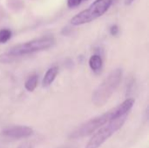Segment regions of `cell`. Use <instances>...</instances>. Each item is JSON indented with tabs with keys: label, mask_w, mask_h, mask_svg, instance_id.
Returning a JSON list of instances; mask_svg holds the SVG:
<instances>
[{
	"label": "cell",
	"mask_w": 149,
	"mask_h": 148,
	"mask_svg": "<svg viewBox=\"0 0 149 148\" xmlns=\"http://www.w3.org/2000/svg\"><path fill=\"white\" fill-rule=\"evenodd\" d=\"M127 116L120 117L116 120H113L106 123L104 126L100 127L98 131L93 135L86 148H99L107 140H108L114 133H116L126 121Z\"/></svg>",
	"instance_id": "cell-4"
},
{
	"label": "cell",
	"mask_w": 149,
	"mask_h": 148,
	"mask_svg": "<svg viewBox=\"0 0 149 148\" xmlns=\"http://www.w3.org/2000/svg\"><path fill=\"white\" fill-rule=\"evenodd\" d=\"M118 31H119V29H118V26H117V25H113V26L111 27V29H110V32H111V34H112L113 36L117 35Z\"/></svg>",
	"instance_id": "cell-13"
},
{
	"label": "cell",
	"mask_w": 149,
	"mask_h": 148,
	"mask_svg": "<svg viewBox=\"0 0 149 148\" xmlns=\"http://www.w3.org/2000/svg\"><path fill=\"white\" fill-rule=\"evenodd\" d=\"M121 79L122 70H113L93 92L92 97L93 103L96 106H103L118 88L121 82Z\"/></svg>",
	"instance_id": "cell-2"
},
{
	"label": "cell",
	"mask_w": 149,
	"mask_h": 148,
	"mask_svg": "<svg viewBox=\"0 0 149 148\" xmlns=\"http://www.w3.org/2000/svg\"><path fill=\"white\" fill-rule=\"evenodd\" d=\"M17 148H33V145L30 142H25L21 144Z\"/></svg>",
	"instance_id": "cell-14"
},
{
	"label": "cell",
	"mask_w": 149,
	"mask_h": 148,
	"mask_svg": "<svg viewBox=\"0 0 149 148\" xmlns=\"http://www.w3.org/2000/svg\"><path fill=\"white\" fill-rule=\"evenodd\" d=\"M113 0H95L87 9L75 15L70 23L72 25H80L90 23L105 14L110 8Z\"/></svg>",
	"instance_id": "cell-3"
},
{
	"label": "cell",
	"mask_w": 149,
	"mask_h": 148,
	"mask_svg": "<svg viewBox=\"0 0 149 148\" xmlns=\"http://www.w3.org/2000/svg\"><path fill=\"white\" fill-rule=\"evenodd\" d=\"M58 72V68L57 66H53V67L50 68L46 72V73H45V77L43 79V81H42L43 87H47L50 85H52V83L54 81Z\"/></svg>",
	"instance_id": "cell-8"
},
{
	"label": "cell",
	"mask_w": 149,
	"mask_h": 148,
	"mask_svg": "<svg viewBox=\"0 0 149 148\" xmlns=\"http://www.w3.org/2000/svg\"><path fill=\"white\" fill-rule=\"evenodd\" d=\"M38 85V76L32 75L28 78V79L24 83V87L28 92H33Z\"/></svg>",
	"instance_id": "cell-10"
},
{
	"label": "cell",
	"mask_w": 149,
	"mask_h": 148,
	"mask_svg": "<svg viewBox=\"0 0 149 148\" xmlns=\"http://www.w3.org/2000/svg\"><path fill=\"white\" fill-rule=\"evenodd\" d=\"M82 1L83 0H68L67 5L70 8H74V7H77L78 5H79Z\"/></svg>",
	"instance_id": "cell-12"
},
{
	"label": "cell",
	"mask_w": 149,
	"mask_h": 148,
	"mask_svg": "<svg viewBox=\"0 0 149 148\" xmlns=\"http://www.w3.org/2000/svg\"><path fill=\"white\" fill-rule=\"evenodd\" d=\"M55 43V39L52 37H44L37 38L24 44H21L12 47L9 51L0 54V63L8 64L15 61L17 58L31 54L36 51L46 50L52 46Z\"/></svg>",
	"instance_id": "cell-1"
},
{
	"label": "cell",
	"mask_w": 149,
	"mask_h": 148,
	"mask_svg": "<svg viewBox=\"0 0 149 148\" xmlns=\"http://www.w3.org/2000/svg\"><path fill=\"white\" fill-rule=\"evenodd\" d=\"M102 65H103V62H102V58L99 55H93L90 59H89V65H90V68L93 70V72L95 73H100L101 72V69H102Z\"/></svg>",
	"instance_id": "cell-9"
},
{
	"label": "cell",
	"mask_w": 149,
	"mask_h": 148,
	"mask_svg": "<svg viewBox=\"0 0 149 148\" xmlns=\"http://www.w3.org/2000/svg\"><path fill=\"white\" fill-rule=\"evenodd\" d=\"M134 0H125V4L126 5H130Z\"/></svg>",
	"instance_id": "cell-15"
},
{
	"label": "cell",
	"mask_w": 149,
	"mask_h": 148,
	"mask_svg": "<svg viewBox=\"0 0 149 148\" xmlns=\"http://www.w3.org/2000/svg\"><path fill=\"white\" fill-rule=\"evenodd\" d=\"M134 99H127L122 104L118 106L117 107L110 110V112H111V120L119 119V118L123 117V116H127L130 110L134 106Z\"/></svg>",
	"instance_id": "cell-7"
},
{
	"label": "cell",
	"mask_w": 149,
	"mask_h": 148,
	"mask_svg": "<svg viewBox=\"0 0 149 148\" xmlns=\"http://www.w3.org/2000/svg\"><path fill=\"white\" fill-rule=\"evenodd\" d=\"M33 134L32 128L25 126H17L6 128L2 131V135L11 139H23Z\"/></svg>",
	"instance_id": "cell-6"
},
{
	"label": "cell",
	"mask_w": 149,
	"mask_h": 148,
	"mask_svg": "<svg viewBox=\"0 0 149 148\" xmlns=\"http://www.w3.org/2000/svg\"><path fill=\"white\" fill-rule=\"evenodd\" d=\"M110 120H111V112L109 111L79 126L77 129H75L71 133L70 138L79 139V138H84V137L89 136Z\"/></svg>",
	"instance_id": "cell-5"
},
{
	"label": "cell",
	"mask_w": 149,
	"mask_h": 148,
	"mask_svg": "<svg viewBox=\"0 0 149 148\" xmlns=\"http://www.w3.org/2000/svg\"><path fill=\"white\" fill-rule=\"evenodd\" d=\"M11 37V31L7 29L0 30V44L6 43Z\"/></svg>",
	"instance_id": "cell-11"
}]
</instances>
